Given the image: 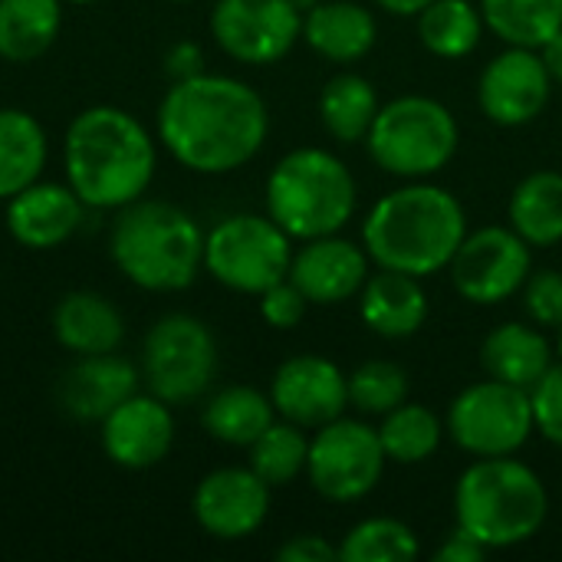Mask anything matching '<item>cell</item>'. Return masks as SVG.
I'll use <instances>...</instances> for the list:
<instances>
[{"label": "cell", "mask_w": 562, "mask_h": 562, "mask_svg": "<svg viewBox=\"0 0 562 562\" xmlns=\"http://www.w3.org/2000/svg\"><path fill=\"white\" fill-rule=\"evenodd\" d=\"M277 560L280 562H333L339 560V550L329 547L323 537L316 533H303V537H293L286 540L280 550H277Z\"/></svg>", "instance_id": "f35d334b"}, {"label": "cell", "mask_w": 562, "mask_h": 562, "mask_svg": "<svg viewBox=\"0 0 562 562\" xmlns=\"http://www.w3.org/2000/svg\"><path fill=\"white\" fill-rule=\"evenodd\" d=\"M524 306L533 323L562 326V273L557 270H530L524 283Z\"/></svg>", "instance_id": "8d00e7d4"}, {"label": "cell", "mask_w": 562, "mask_h": 562, "mask_svg": "<svg viewBox=\"0 0 562 562\" xmlns=\"http://www.w3.org/2000/svg\"><path fill=\"white\" fill-rule=\"evenodd\" d=\"M382 10L395 13V16H418L431 0H375Z\"/></svg>", "instance_id": "7bdbcfd3"}, {"label": "cell", "mask_w": 562, "mask_h": 562, "mask_svg": "<svg viewBox=\"0 0 562 562\" xmlns=\"http://www.w3.org/2000/svg\"><path fill=\"white\" fill-rule=\"evenodd\" d=\"M557 352H560V362H562V326H560V336H557Z\"/></svg>", "instance_id": "f6af8a7d"}, {"label": "cell", "mask_w": 562, "mask_h": 562, "mask_svg": "<svg viewBox=\"0 0 562 562\" xmlns=\"http://www.w3.org/2000/svg\"><path fill=\"white\" fill-rule=\"evenodd\" d=\"M385 448L379 428L352 418H336L316 428L306 458L313 491L333 504H352L375 491L385 474Z\"/></svg>", "instance_id": "8fae6325"}, {"label": "cell", "mask_w": 562, "mask_h": 562, "mask_svg": "<svg viewBox=\"0 0 562 562\" xmlns=\"http://www.w3.org/2000/svg\"><path fill=\"white\" fill-rule=\"evenodd\" d=\"M481 366L491 379L533 389L553 366V352L543 333L524 323H504L481 342Z\"/></svg>", "instance_id": "cb8c5ba5"}, {"label": "cell", "mask_w": 562, "mask_h": 562, "mask_svg": "<svg viewBox=\"0 0 562 562\" xmlns=\"http://www.w3.org/2000/svg\"><path fill=\"white\" fill-rule=\"evenodd\" d=\"M418 553L415 530L392 517L362 520L339 543V562H412Z\"/></svg>", "instance_id": "836d02e7"}, {"label": "cell", "mask_w": 562, "mask_h": 562, "mask_svg": "<svg viewBox=\"0 0 562 562\" xmlns=\"http://www.w3.org/2000/svg\"><path fill=\"white\" fill-rule=\"evenodd\" d=\"M165 72L171 76V82L191 79L204 72V49L194 40H181L165 53Z\"/></svg>", "instance_id": "ab89813d"}, {"label": "cell", "mask_w": 562, "mask_h": 562, "mask_svg": "<svg viewBox=\"0 0 562 562\" xmlns=\"http://www.w3.org/2000/svg\"><path fill=\"white\" fill-rule=\"evenodd\" d=\"M290 280L316 306H336L356 296L369 280V254L336 234L306 240L290 263Z\"/></svg>", "instance_id": "d6986e66"}, {"label": "cell", "mask_w": 562, "mask_h": 562, "mask_svg": "<svg viewBox=\"0 0 562 562\" xmlns=\"http://www.w3.org/2000/svg\"><path fill=\"white\" fill-rule=\"evenodd\" d=\"M540 56H543V63H547V69H550V76H553V82H562V30L540 49Z\"/></svg>", "instance_id": "b9f144b4"}, {"label": "cell", "mask_w": 562, "mask_h": 562, "mask_svg": "<svg viewBox=\"0 0 562 562\" xmlns=\"http://www.w3.org/2000/svg\"><path fill=\"white\" fill-rule=\"evenodd\" d=\"M481 13L510 46L543 49L562 30V0H481Z\"/></svg>", "instance_id": "f546056e"}, {"label": "cell", "mask_w": 562, "mask_h": 562, "mask_svg": "<svg viewBox=\"0 0 562 562\" xmlns=\"http://www.w3.org/2000/svg\"><path fill=\"white\" fill-rule=\"evenodd\" d=\"M379 115V95L359 72H339L323 86L319 119L336 142H366Z\"/></svg>", "instance_id": "f1b7e54d"}, {"label": "cell", "mask_w": 562, "mask_h": 562, "mask_svg": "<svg viewBox=\"0 0 562 562\" xmlns=\"http://www.w3.org/2000/svg\"><path fill=\"white\" fill-rule=\"evenodd\" d=\"M550 497L537 471L507 458L474 461L454 491L458 527L477 537L487 550L520 547L547 524Z\"/></svg>", "instance_id": "5b68a950"}, {"label": "cell", "mask_w": 562, "mask_h": 562, "mask_svg": "<svg viewBox=\"0 0 562 562\" xmlns=\"http://www.w3.org/2000/svg\"><path fill=\"white\" fill-rule=\"evenodd\" d=\"M310 438L293 422H273L254 445H250V471L273 491L293 484L306 471Z\"/></svg>", "instance_id": "d6a6232c"}, {"label": "cell", "mask_w": 562, "mask_h": 562, "mask_svg": "<svg viewBox=\"0 0 562 562\" xmlns=\"http://www.w3.org/2000/svg\"><path fill=\"white\" fill-rule=\"evenodd\" d=\"M138 382L142 372L115 352L76 356V362L59 379L56 398L69 418L102 425L109 412H115L125 398L138 392Z\"/></svg>", "instance_id": "ffe728a7"}, {"label": "cell", "mask_w": 562, "mask_h": 562, "mask_svg": "<svg viewBox=\"0 0 562 562\" xmlns=\"http://www.w3.org/2000/svg\"><path fill=\"white\" fill-rule=\"evenodd\" d=\"M510 227L530 247H553L562 240V175L533 171L510 194Z\"/></svg>", "instance_id": "83f0119b"}, {"label": "cell", "mask_w": 562, "mask_h": 562, "mask_svg": "<svg viewBox=\"0 0 562 562\" xmlns=\"http://www.w3.org/2000/svg\"><path fill=\"white\" fill-rule=\"evenodd\" d=\"M379 26L372 10L352 0H323L303 13V40L333 63H356L375 46Z\"/></svg>", "instance_id": "603a6c76"}, {"label": "cell", "mask_w": 562, "mask_h": 562, "mask_svg": "<svg viewBox=\"0 0 562 562\" xmlns=\"http://www.w3.org/2000/svg\"><path fill=\"white\" fill-rule=\"evenodd\" d=\"M69 3H95V0H69Z\"/></svg>", "instance_id": "bcb514c9"}, {"label": "cell", "mask_w": 562, "mask_h": 562, "mask_svg": "<svg viewBox=\"0 0 562 562\" xmlns=\"http://www.w3.org/2000/svg\"><path fill=\"white\" fill-rule=\"evenodd\" d=\"M408 398V372L395 362L372 359L349 375V402L366 415H389Z\"/></svg>", "instance_id": "e575fe53"}, {"label": "cell", "mask_w": 562, "mask_h": 562, "mask_svg": "<svg viewBox=\"0 0 562 562\" xmlns=\"http://www.w3.org/2000/svg\"><path fill=\"white\" fill-rule=\"evenodd\" d=\"M454 115L428 95H402L379 105L366 135L369 155L379 168L398 178H428L448 168L458 151Z\"/></svg>", "instance_id": "52a82bcc"}, {"label": "cell", "mask_w": 562, "mask_h": 562, "mask_svg": "<svg viewBox=\"0 0 562 562\" xmlns=\"http://www.w3.org/2000/svg\"><path fill=\"white\" fill-rule=\"evenodd\" d=\"M537 431L562 448V362L550 366L547 375L530 389Z\"/></svg>", "instance_id": "d590c367"}, {"label": "cell", "mask_w": 562, "mask_h": 562, "mask_svg": "<svg viewBox=\"0 0 562 562\" xmlns=\"http://www.w3.org/2000/svg\"><path fill=\"white\" fill-rule=\"evenodd\" d=\"M306 306H310V300L300 293V286L290 277L260 293V316L273 329H293V326H300V319L306 316Z\"/></svg>", "instance_id": "74e56055"}, {"label": "cell", "mask_w": 562, "mask_h": 562, "mask_svg": "<svg viewBox=\"0 0 562 562\" xmlns=\"http://www.w3.org/2000/svg\"><path fill=\"white\" fill-rule=\"evenodd\" d=\"M484 13L471 0H431L418 13V36L425 49L441 59H461L477 49Z\"/></svg>", "instance_id": "4dcf8cb0"}, {"label": "cell", "mask_w": 562, "mask_h": 562, "mask_svg": "<svg viewBox=\"0 0 562 562\" xmlns=\"http://www.w3.org/2000/svg\"><path fill=\"white\" fill-rule=\"evenodd\" d=\"M362 323L385 336V339H405L415 336L428 319V296L412 273L382 270L366 280L362 300H359Z\"/></svg>", "instance_id": "7402d4cb"}, {"label": "cell", "mask_w": 562, "mask_h": 562, "mask_svg": "<svg viewBox=\"0 0 562 562\" xmlns=\"http://www.w3.org/2000/svg\"><path fill=\"white\" fill-rule=\"evenodd\" d=\"M290 240L270 214H231L204 237V270L227 290L260 296L290 277Z\"/></svg>", "instance_id": "ba28073f"}, {"label": "cell", "mask_w": 562, "mask_h": 562, "mask_svg": "<svg viewBox=\"0 0 562 562\" xmlns=\"http://www.w3.org/2000/svg\"><path fill=\"white\" fill-rule=\"evenodd\" d=\"M491 550L477 540V537H471L468 530H454L441 547H438V553H435V560L438 562H481L487 557Z\"/></svg>", "instance_id": "60d3db41"}, {"label": "cell", "mask_w": 562, "mask_h": 562, "mask_svg": "<svg viewBox=\"0 0 562 562\" xmlns=\"http://www.w3.org/2000/svg\"><path fill=\"white\" fill-rule=\"evenodd\" d=\"M66 184L86 207L119 211L155 181L158 145L151 132L119 105L82 109L63 135Z\"/></svg>", "instance_id": "7a4b0ae2"}, {"label": "cell", "mask_w": 562, "mask_h": 562, "mask_svg": "<svg viewBox=\"0 0 562 562\" xmlns=\"http://www.w3.org/2000/svg\"><path fill=\"white\" fill-rule=\"evenodd\" d=\"M550 89H553V76L540 49L510 46L487 63L477 99L491 122L517 128L533 122L547 109Z\"/></svg>", "instance_id": "5bb4252c"}, {"label": "cell", "mask_w": 562, "mask_h": 562, "mask_svg": "<svg viewBox=\"0 0 562 562\" xmlns=\"http://www.w3.org/2000/svg\"><path fill=\"white\" fill-rule=\"evenodd\" d=\"M441 422L425 405L402 402L389 415H382L379 441L385 448V458L395 464H422L428 461L441 445Z\"/></svg>", "instance_id": "1f68e13d"}, {"label": "cell", "mask_w": 562, "mask_h": 562, "mask_svg": "<svg viewBox=\"0 0 562 562\" xmlns=\"http://www.w3.org/2000/svg\"><path fill=\"white\" fill-rule=\"evenodd\" d=\"M171 3H191V0H171Z\"/></svg>", "instance_id": "7dc6e473"}, {"label": "cell", "mask_w": 562, "mask_h": 562, "mask_svg": "<svg viewBox=\"0 0 562 562\" xmlns=\"http://www.w3.org/2000/svg\"><path fill=\"white\" fill-rule=\"evenodd\" d=\"M290 3H293V7H296L300 13H310V10H313L316 3H323V0H290Z\"/></svg>", "instance_id": "ee69618b"}, {"label": "cell", "mask_w": 562, "mask_h": 562, "mask_svg": "<svg viewBox=\"0 0 562 562\" xmlns=\"http://www.w3.org/2000/svg\"><path fill=\"white\" fill-rule=\"evenodd\" d=\"M468 217L461 201L438 184H405L385 194L362 224V247L382 270L431 277L445 270L461 240Z\"/></svg>", "instance_id": "3957f363"}, {"label": "cell", "mask_w": 562, "mask_h": 562, "mask_svg": "<svg viewBox=\"0 0 562 562\" xmlns=\"http://www.w3.org/2000/svg\"><path fill=\"white\" fill-rule=\"evenodd\" d=\"M217 375V339L191 313L161 316L142 342V382L168 405L198 402Z\"/></svg>", "instance_id": "9c48e42d"}, {"label": "cell", "mask_w": 562, "mask_h": 562, "mask_svg": "<svg viewBox=\"0 0 562 562\" xmlns=\"http://www.w3.org/2000/svg\"><path fill=\"white\" fill-rule=\"evenodd\" d=\"M454 290L477 306L510 300L533 270L530 244L514 227H484L468 234L448 263Z\"/></svg>", "instance_id": "4fadbf2b"}, {"label": "cell", "mask_w": 562, "mask_h": 562, "mask_svg": "<svg viewBox=\"0 0 562 562\" xmlns=\"http://www.w3.org/2000/svg\"><path fill=\"white\" fill-rule=\"evenodd\" d=\"M53 336L72 356H102L122 346L125 319L109 296L72 290L53 306Z\"/></svg>", "instance_id": "44dd1931"}, {"label": "cell", "mask_w": 562, "mask_h": 562, "mask_svg": "<svg viewBox=\"0 0 562 562\" xmlns=\"http://www.w3.org/2000/svg\"><path fill=\"white\" fill-rule=\"evenodd\" d=\"M158 142L198 175L244 168L267 142L270 115L260 92L234 76L201 72L171 82L158 105Z\"/></svg>", "instance_id": "6da1fadb"}, {"label": "cell", "mask_w": 562, "mask_h": 562, "mask_svg": "<svg viewBox=\"0 0 562 562\" xmlns=\"http://www.w3.org/2000/svg\"><path fill=\"white\" fill-rule=\"evenodd\" d=\"M201 224L171 201L138 198L119 207L109 231V254L119 273L148 293L188 290L204 267Z\"/></svg>", "instance_id": "277c9868"}, {"label": "cell", "mask_w": 562, "mask_h": 562, "mask_svg": "<svg viewBox=\"0 0 562 562\" xmlns=\"http://www.w3.org/2000/svg\"><path fill=\"white\" fill-rule=\"evenodd\" d=\"M198 527L214 540H244L270 514V487L250 468H221L201 477L191 497Z\"/></svg>", "instance_id": "2e32d148"}, {"label": "cell", "mask_w": 562, "mask_h": 562, "mask_svg": "<svg viewBox=\"0 0 562 562\" xmlns=\"http://www.w3.org/2000/svg\"><path fill=\"white\" fill-rule=\"evenodd\" d=\"M211 36L231 59L270 66L303 36V13L290 0H217Z\"/></svg>", "instance_id": "7c38bea8"}, {"label": "cell", "mask_w": 562, "mask_h": 562, "mask_svg": "<svg viewBox=\"0 0 562 562\" xmlns=\"http://www.w3.org/2000/svg\"><path fill=\"white\" fill-rule=\"evenodd\" d=\"M49 158L46 128L23 109H0V201L40 181Z\"/></svg>", "instance_id": "d4e9b609"}, {"label": "cell", "mask_w": 562, "mask_h": 562, "mask_svg": "<svg viewBox=\"0 0 562 562\" xmlns=\"http://www.w3.org/2000/svg\"><path fill=\"white\" fill-rule=\"evenodd\" d=\"M356 211V178L326 148H296L267 178V214L293 237L339 234Z\"/></svg>", "instance_id": "8992f818"}, {"label": "cell", "mask_w": 562, "mask_h": 562, "mask_svg": "<svg viewBox=\"0 0 562 562\" xmlns=\"http://www.w3.org/2000/svg\"><path fill=\"white\" fill-rule=\"evenodd\" d=\"M201 422L214 441L231 445V448H250L277 422V408L270 395L250 385H231V389H221L204 405Z\"/></svg>", "instance_id": "4316f807"}, {"label": "cell", "mask_w": 562, "mask_h": 562, "mask_svg": "<svg viewBox=\"0 0 562 562\" xmlns=\"http://www.w3.org/2000/svg\"><path fill=\"white\" fill-rule=\"evenodd\" d=\"M533 402L527 389L487 379L464 389L448 412V435L477 458L517 454L533 435Z\"/></svg>", "instance_id": "30bf717a"}, {"label": "cell", "mask_w": 562, "mask_h": 562, "mask_svg": "<svg viewBox=\"0 0 562 562\" xmlns=\"http://www.w3.org/2000/svg\"><path fill=\"white\" fill-rule=\"evenodd\" d=\"M63 0H0V59L33 63L56 43Z\"/></svg>", "instance_id": "484cf974"}, {"label": "cell", "mask_w": 562, "mask_h": 562, "mask_svg": "<svg viewBox=\"0 0 562 562\" xmlns=\"http://www.w3.org/2000/svg\"><path fill=\"white\" fill-rule=\"evenodd\" d=\"M270 402L283 422L323 428L342 418L349 405V375L323 356H293L277 369Z\"/></svg>", "instance_id": "9a60e30c"}, {"label": "cell", "mask_w": 562, "mask_h": 562, "mask_svg": "<svg viewBox=\"0 0 562 562\" xmlns=\"http://www.w3.org/2000/svg\"><path fill=\"white\" fill-rule=\"evenodd\" d=\"M175 448L171 405L151 392H135L102 418V451L125 471H148Z\"/></svg>", "instance_id": "e0dca14e"}, {"label": "cell", "mask_w": 562, "mask_h": 562, "mask_svg": "<svg viewBox=\"0 0 562 562\" xmlns=\"http://www.w3.org/2000/svg\"><path fill=\"white\" fill-rule=\"evenodd\" d=\"M86 217V204L66 181H33L7 201V231L26 250L63 247Z\"/></svg>", "instance_id": "ac0fdd59"}]
</instances>
